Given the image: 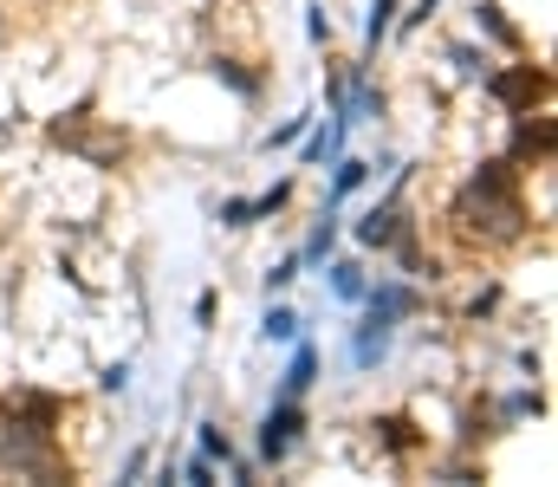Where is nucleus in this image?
<instances>
[{"label": "nucleus", "instance_id": "nucleus-15", "mask_svg": "<svg viewBox=\"0 0 558 487\" xmlns=\"http://www.w3.org/2000/svg\"><path fill=\"white\" fill-rule=\"evenodd\" d=\"M371 429H377V442H384V449H397V455H410V449H422V429L410 423V416H377Z\"/></svg>", "mask_w": 558, "mask_h": 487}, {"label": "nucleus", "instance_id": "nucleus-4", "mask_svg": "<svg viewBox=\"0 0 558 487\" xmlns=\"http://www.w3.org/2000/svg\"><path fill=\"white\" fill-rule=\"evenodd\" d=\"M0 423L39 429V436H59V423H65V397H52V390H7V397H0Z\"/></svg>", "mask_w": 558, "mask_h": 487}, {"label": "nucleus", "instance_id": "nucleus-8", "mask_svg": "<svg viewBox=\"0 0 558 487\" xmlns=\"http://www.w3.org/2000/svg\"><path fill=\"white\" fill-rule=\"evenodd\" d=\"M403 228H416L410 215H403V202L397 195H384L377 208H364V221H357V247H397V234Z\"/></svg>", "mask_w": 558, "mask_h": 487}, {"label": "nucleus", "instance_id": "nucleus-21", "mask_svg": "<svg viewBox=\"0 0 558 487\" xmlns=\"http://www.w3.org/2000/svg\"><path fill=\"white\" fill-rule=\"evenodd\" d=\"M546 410V397L539 390H513L507 403H500V423H520V416H539Z\"/></svg>", "mask_w": 558, "mask_h": 487}, {"label": "nucleus", "instance_id": "nucleus-20", "mask_svg": "<svg viewBox=\"0 0 558 487\" xmlns=\"http://www.w3.org/2000/svg\"><path fill=\"white\" fill-rule=\"evenodd\" d=\"M513 150H520V157H553V124H546V118H539V124H520V137H513Z\"/></svg>", "mask_w": 558, "mask_h": 487}, {"label": "nucleus", "instance_id": "nucleus-18", "mask_svg": "<svg viewBox=\"0 0 558 487\" xmlns=\"http://www.w3.org/2000/svg\"><path fill=\"white\" fill-rule=\"evenodd\" d=\"M390 13H397V0H371V20H364V52H371V59H377V46H384L390 26H397Z\"/></svg>", "mask_w": 558, "mask_h": 487}, {"label": "nucleus", "instance_id": "nucleus-26", "mask_svg": "<svg viewBox=\"0 0 558 487\" xmlns=\"http://www.w3.org/2000/svg\"><path fill=\"white\" fill-rule=\"evenodd\" d=\"M305 33H312V46H325L331 39V13L325 7H305Z\"/></svg>", "mask_w": 558, "mask_h": 487}, {"label": "nucleus", "instance_id": "nucleus-7", "mask_svg": "<svg viewBox=\"0 0 558 487\" xmlns=\"http://www.w3.org/2000/svg\"><path fill=\"white\" fill-rule=\"evenodd\" d=\"M371 319H390V325H403V319H416L422 313V293L416 287H403V280H377V287H364V300H357Z\"/></svg>", "mask_w": 558, "mask_h": 487}, {"label": "nucleus", "instance_id": "nucleus-14", "mask_svg": "<svg viewBox=\"0 0 558 487\" xmlns=\"http://www.w3.org/2000/svg\"><path fill=\"white\" fill-rule=\"evenodd\" d=\"M344 137H351V124L331 111V124H325V131H312V144H305V162H338V157H344Z\"/></svg>", "mask_w": 558, "mask_h": 487}, {"label": "nucleus", "instance_id": "nucleus-1", "mask_svg": "<svg viewBox=\"0 0 558 487\" xmlns=\"http://www.w3.org/2000/svg\"><path fill=\"white\" fill-rule=\"evenodd\" d=\"M454 221H461V234H474V241H520V234H526L520 169L507 157L481 162V169L468 175V188L454 195Z\"/></svg>", "mask_w": 558, "mask_h": 487}, {"label": "nucleus", "instance_id": "nucleus-28", "mask_svg": "<svg viewBox=\"0 0 558 487\" xmlns=\"http://www.w3.org/2000/svg\"><path fill=\"white\" fill-rule=\"evenodd\" d=\"M98 383H105V390H118V397H124V390H131V364H111V370H105V377H98Z\"/></svg>", "mask_w": 558, "mask_h": 487}, {"label": "nucleus", "instance_id": "nucleus-5", "mask_svg": "<svg viewBox=\"0 0 558 487\" xmlns=\"http://www.w3.org/2000/svg\"><path fill=\"white\" fill-rule=\"evenodd\" d=\"M286 202H292V175L274 182V188H260V195H228V202L215 208V221H221V228H254V221H274Z\"/></svg>", "mask_w": 558, "mask_h": 487}, {"label": "nucleus", "instance_id": "nucleus-27", "mask_svg": "<svg viewBox=\"0 0 558 487\" xmlns=\"http://www.w3.org/2000/svg\"><path fill=\"white\" fill-rule=\"evenodd\" d=\"M435 7H441V0H416V7L403 13V33H416L422 20H435Z\"/></svg>", "mask_w": 558, "mask_h": 487}, {"label": "nucleus", "instance_id": "nucleus-6", "mask_svg": "<svg viewBox=\"0 0 558 487\" xmlns=\"http://www.w3.org/2000/svg\"><path fill=\"white\" fill-rule=\"evenodd\" d=\"M390 344H397V325L364 313V319L351 325V370H357V377H371V370L390 357Z\"/></svg>", "mask_w": 558, "mask_h": 487}, {"label": "nucleus", "instance_id": "nucleus-2", "mask_svg": "<svg viewBox=\"0 0 558 487\" xmlns=\"http://www.w3.org/2000/svg\"><path fill=\"white\" fill-rule=\"evenodd\" d=\"M305 429H312V416L299 410V397H274V403H267V416H260V462L279 468V462L305 442Z\"/></svg>", "mask_w": 558, "mask_h": 487}, {"label": "nucleus", "instance_id": "nucleus-12", "mask_svg": "<svg viewBox=\"0 0 558 487\" xmlns=\"http://www.w3.org/2000/svg\"><path fill=\"white\" fill-rule=\"evenodd\" d=\"M325 287H331L338 306H357L364 287H371V273H364V260H325Z\"/></svg>", "mask_w": 558, "mask_h": 487}, {"label": "nucleus", "instance_id": "nucleus-19", "mask_svg": "<svg viewBox=\"0 0 558 487\" xmlns=\"http://www.w3.org/2000/svg\"><path fill=\"white\" fill-rule=\"evenodd\" d=\"M195 449H202L208 462H234V442H228L221 423H195Z\"/></svg>", "mask_w": 558, "mask_h": 487}, {"label": "nucleus", "instance_id": "nucleus-25", "mask_svg": "<svg viewBox=\"0 0 558 487\" xmlns=\"http://www.w3.org/2000/svg\"><path fill=\"white\" fill-rule=\"evenodd\" d=\"M448 59H454V65H461L468 78H487V52H474V46H454Z\"/></svg>", "mask_w": 558, "mask_h": 487}, {"label": "nucleus", "instance_id": "nucleus-3", "mask_svg": "<svg viewBox=\"0 0 558 487\" xmlns=\"http://www.w3.org/2000/svg\"><path fill=\"white\" fill-rule=\"evenodd\" d=\"M481 85H487V98H494L500 111H513V118H533V105H539V98L553 92L546 65H513V72H487Z\"/></svg>", "mask_w": 558, "mask_h": 487}, {"label": "nucleus", "instance_id": "nucleus-10", "mask_svg": "<svg viewBox=\"0 0 558 487\" xmlns=\"http://www.w3.org/2000/svg\"><path fill=\"white\" fill-rule=\"evenodd\" d=\"M338 202H325V215L312 221V234H305V247H299V267H325L331 260V247H338Z\"/></svg>", "mask_w": 558, "mask_h": 487}, {"label": "nucleus", "instance_id": "nucleus-24", "mask_svg": "<svg viewBox=\"0 0 558 487\" xmlns=\"http://www.w3.org/2000/svg\"><path fill=\"white\" fill-rule=\"evenodd\" d=\"M182 482H189V487H208V482H215V462H208V455L195 449V455L182 462Z\"/></svg>", "mask_w": 558, "mask_h": 487}, {"label": "nucleus", "instance_id": "nucleus-9", "mask_svg": "<svg viewBox=\"0 0 558 487\" xmlns=\"http://www.w3.org/2000/svg\"><path fill=\"white\" fill-rule=\"evenodd\" d=\"M318 344L312 338H292V364H286V377H279V397H305L312 383H318Z\"/></svg>", "mask_w": 558, "mask_h": 487}, {"label": "nucleus", "instance_id": "nucleus-13", "mask_svg": "<svg viewBox=\"0 0 558 487\" xmlns=\"http://www.w3.org/2000/svg\"><path fill=\"white\" fill-rule=\"evenodd\" d=\"M377 175V162H364V157H338L331 162V188H325V202H344V195H357L364 182Z\"/></svg>", "mask_w": 558, "mask_h": 487}, {"label": "nucleus", "instance_id": "nucleus-17", "mask_svg": "<svg viewBox=\"0 0 558 487\" xmlns=\"http://www.w3.org/2000/svg\"><path fill=\"white\" fill-rule=\"evenodd\" d=\"M299 313H292V306H267V313H260V338H267V344H292V338H299Z\"/></svg>", "mask_w": 558, "mask_h": 487}, {"label": "nucleus", "instance_id": "nucleus-16", "mask_svg": "<svg viewBox=\"0 0 558 487\" xmlns=\"http://www.w3.org/2000/svg\"><path fill=\"white\" fill-rule=\"evenodd\" d=\"M208 72H215V78H221V85H228L234 98H247V105L260 98V78H254V72H241V59H215Z\"/></svg>", "mask_w": 558, "mask_h": 487}, {"label": "nucleus", "instance_id": "nucleus-23", "mask_svg": "<svg viewBox=\"0 0 558 487\" xmlns=\"http://www.w3.org/2000/svg\"><path fill=\"white\" fill-rule=\"evenodd\" d=\"M292 280H299V254H286V260H274V267L260 273V287H267V300H274V293H286Z\"/></svg>", "mask_w": 558, "mask_h": 487}, {"label": "nucleus", "instance_id": "nucleus-22", "mask_svg": "<svg viewBox=\"0 0 558 487\" xmlns=\"http://www.w3.org/2000/svg\"><path fill=\"white\" fill-rule=\"evenodd\" d=\"M305 124H312V111H299V118H286V124H274V131H267L260 144H267V150H286V144H299V137H305Z\"/></svg>", "mask_w": 558, "mask_h": 487}, {"label": "nucleus", "instance_id": "nucleus-11", "mask_svg": "<svg viewBox=\"0 0 558 487\" xmlns=\"http://www.w3.org/2000/svg\"><path fill=\"white\" fill-rule=\"evenodd\" d=\"M474 26H481L487 39H500L507 52H526V33L507 20V7H500V0H474Z\"/></svg>", "mask_w": 558, "mask_h": 487}]
</instances>
